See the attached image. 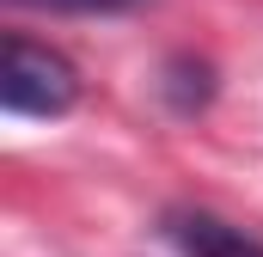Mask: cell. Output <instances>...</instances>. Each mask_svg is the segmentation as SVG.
Masks as SVG:
<instances>
[{"label": "cell", "mask_w": 263, "mask_h": 257, "mask_svg": "<svg viewBox=\"0 0 263 257\" xmlns=\"http://www.w3.org/2000/svg\"><path fill=\"white\" fill-rule=\"evenodd\" d=\"M80 98V74L67 56H55L49 43H31V37H6V56H0V104L12 117H67Z\"/></svg>", "instance_id": "obj_1"}, {"label": "cell", "mask_w": 263, "mask_h": 257, "mask_svg": "<svg viewBox=\"0 0 263 257\" xmlns=\"http://www.w3.org/2000/svg\"><path fill=\"white\" fill-rule=\"evenodd\" d=\"M165 239L184 257H263V245L245 227H233L220 214H202V208H172L165 214Z\"/></svg>", "instance_id": "obj_2"}, {"label": "cell", "mask_w": 263, "mask_h": 257, "mask_svg": "<svg viewBox=\"0 0 263 257\" xmlns=\"http://www.w3.org/2000/svg\"><path fill=\"white\" fill-rule=\"evenodd\" d=\"M18 6H43V12H129L141 0H18Z\"/></svg>", "instance_id": "obj_3"}]
</instances>
